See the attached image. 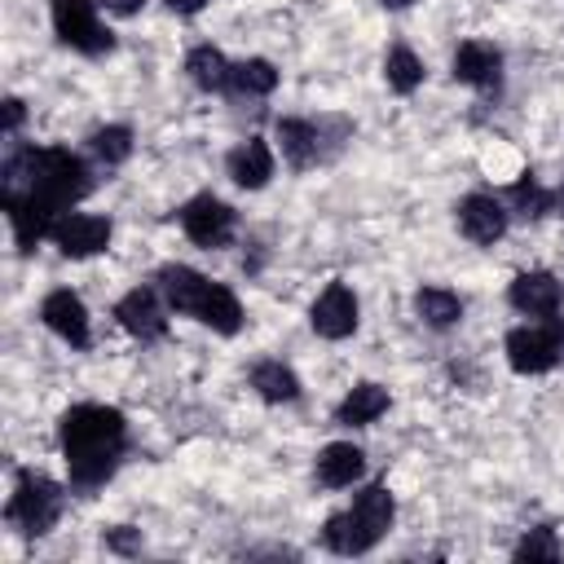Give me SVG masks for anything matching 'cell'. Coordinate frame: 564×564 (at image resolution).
Segmentation results:
<instances>
[{
	"label": "cell",
	"mask_w": 564,
	"mask_h": 564,
	"mask_svg": "<svg viewBox=\"0 0 564 564\" xmlns=\"http://www.w3.org/2000/svg\"><path fill=\"white\" fill-rule=\"evenodd\" d=\"M53 242H57L62 256H70V260L97 256V251H106V242H110V220H106V216H84V212L62 216V220L53 225Z\"/></svg>",
	"instance_id": "cell-6"
},
{
	"label": "cell",
	"mask_w": 564,
	"mask_h": 564,
	"mask_svg": "<svg viewBox=\"0 0 564 564\" xmlns=\"http://www.w3.org/2000/svg\"><path fill=\"white\" fill-rule=\"evenodd\" d=\"M115 317H119V326H123L128 335H137V339H159V335L167 330V317H163L159 291H150V286L128 291V295L119 300Z\"/></svg>",
	"instance_id": "cell-9"
},
{
	"label": "cell",
	"mask_w": 564,
	"mask_h": 564,
	"mask_svg": "<svg viewBox=\"0 0 564 564\" xmlns=\"http://www.w3.org/2000/svg\"><path fill=\"white\" fill-rule=\"evenodd\" d=\"M18 123H22V101H18V97H9V101H4V128H9V132H18Z\"/></svg>",
	"instance_id": "cell-31"
},
{
	"label": "cell",
	"mask_w": 564,
	"mask_h": 564,
	"mask_svg": "<svg viewBox=\"0 0 564 564\" xmlns=\"http://www.w3.org/2000/svg\"><path fill=\"white\" fill-rule=\"evenodd\" d=\"M383 79H388L392 93H414V88L423 84V62H419L410 48H392V53L383 57Z\"/></svg>",
	"instance_id": "cell-26"
},
{
	"label": "cell",
	"mask_w": 564,
	"mask_h": 564,
	"mask_svg": "<svg viewBox=\"0 0 564 564\" xmlns=\"http://www.w3.org/2000/svg\"><path fill=\"white\" fill-rule=\"evenodd\" d=\"M4 212H9V225H13V238H18L22 251H31L57 225V216L40 198H31V194H4Z\"/></svg>",
	"instance_id": "cell-11"
},
{
	"label": "cell",
	"mask_w": 564,
	"mask_h": 564,
	"mask_svg": "<svg viewBox=\"0 0 564 564\" xmlns=\"http://www.w3.org/2000/svg\"><path fill=\"white\" fill-rule=\"evenodd\" d=\"M88 145H93V154H97L106 167H115V163H123V159L132 154V132H128L123 123H110V128H97Z\"/></svg>",
	"instance_id": "cell-27"
},
{
	"label": "cell",
	"mask_w": 564,
	"mask_h": 564,
	"mask_svg": "<svg viewBox=\"0 0 564 564\" xmlns=\"http://www.w3.org/2000/svg\"><path fill=\"white\" fill-rule=\"evenodd\" d=\"M507 300L529 317H551L560 308V282L551 273H520L507 291Z\"/></svg>",
	"instance_id": "cell-14"
},
{
	"label": "cell",
	"mask_w": 564,
	"mask_h": 564,
	"mask_svg": "<svg viewBox=\"0 0 564 564\" xmlns=\"http://www.w3.org/2000/svg\"><path fill=\"white\" fill-rule=\"evenodd\" d=\"M414 313H419L427 326L445 330V326H454V322L463 317V304H458V295L445 291V286H423V291L414 295Z\"/></svg>",
	"instance_id": "cell-23"
},
{
	"label": "cell",
	"mask_w": 564,
	"mask_h": 564,
	"mask_svg": "<svg viewBox=\"0 0 564 564\" xmlns=\"http://www.w3.org/2000/svg\"><path fill=\"white\" fill-rule=\"evenodd\" d=\"M185 70H189V79L203 88V93H220V88H229V62H225V53L220 48H212V44H198L189 57H185Z\"/></svg>",
	"instance_id": "cell-19"
},
{
	"label": "cell",
	"mask_w": 564,
	"mask_h": 564,
	"mask_svg": "<svg viewBox=\"0 0 564 564\" xmlns=\"http://www.w3.org/2000/svg\"><path fill=\"white\" fill-rule=\"evenodd\" d=\"M322 542H326L335 555H361V551H370V546H375V538L357 524V516H352V511L330 516V520L322 524Z\"/></svg>",
	"instance_id": "cell-22"
},
{
	"label": "cell",
	"mask_w": 564,
	"mask_h": 564,
	"mask_svg": "<svg viewBox=\"0 0 564 564\" xmlns=\"http://www.w3.org/2000/svg\"><path fill=\"white\" fill-rule=\"evenodd\" d=\"M564 352V326L546 322V326H516L507 335V361L516 375H546Z\"/></svg>",
	"instance_id": "cell-3"
},
{
	"label": "cell",
	"mask_w": 564,
	"mask_h": 564,
	"mask_svg": "<svg viewBox=\"0 0 564 564\" xmlns=\"http://www.w3.org/2000/svg\"><path fill=\"white\" fill-rule=\"evenodd\" d=\"M454 75H458L463 84L489 93V88H498V79H502V53H498L494 44H485V40H467V44H458V53H454Z\"/></svg>",
	"instance_id": "cell-10"
},
{
	"label": "cell",
	"mask_w": 564,
	"mask_h": 564,
	"mask_svg": "<svg viewBox=\"0 0 564 564\" xmlns=\"http://www.w3.org/2000/svg\"><path fill=\"white\" fill-rule=\"evenodd\" d=\"M273 84H278V70L264 57H247L229 70V88H238L242 97H264V93H273Z\"/></svg>",
	"instance_id": "cell-25"
},
{
	"label": "cell",
	"mask_w": 564,
	"mask_h": 564,
	"mask_svg": "<svg viewBox=\"0 0 564 564\" xmlns=\"http://www.w3.org/2000/svg\"><path fill=\"white\" fill-rule=\"evenodd\" d=\"M229 176H234L242 189H260V185L273 176V150H269L260 137L242 141V145L229 154Z\"/></svg>",
	"instance_id": "cell-16"
},
{
	"label": "cell",
	"mask_w": 564,
	"mask_h": 564,
	"mask_svg": "<svg viewBox=\"0 0 564 564\" xmlns=\"http://www.w3.org/2000/svg\"><path fill=\"white\" fill-rule=\"evenodd\" d=\"M555 555H560V546H555L551 529H533V533L516 546V560H555Z\"/></svg>",
	"instance_id": "cell-29"
},
{
	"label": "cell",
	"mask_w": 564,
	"mask_h": 564,
	"mask_svg": "<svg viewBox=\"0 0 564 564\" xmlns=\"http://www.w3.org/2000/svg\"><path fill=\"white\" fill-rule=\"evenodd\" d=\"M40 317L70 348H88V313H84V300L75 291H48L40 304Z\"/></svg>",
	"instance_id": "cell-8"
},
{
	"label": "cell",
	"mask_w": 564,
	"mask_h": 564,
	"mask_svg": "<svg viewBox=\"0 0 564 564\" xmlns=\"http://www.w3.org/2000/svg\"><path fill=\"white\" fill-rule=\"evenodd\" d=\"M313 330L322 335V339H344V335H352L357 330V300H352V291L344 286V282H330L322 295H317V304H313Z\"/></svg>",
	"instance_id": "cell-7"
},
{
	"label": "cell",
	"mask_w": 564,
	"mask_h": 564,
	"mask_svg": "<svg viewBox=\"0 0 564 564\" xmlns=\"http://www.w3.org/2000/svg\"><path fill=\"white\" fill-rule=\"evenodd\" d=\"M511 203H516V212H520V216H542V212H551L555 194H546L533 176H524V181H516V185H511Z\"/></svg>",
	"instance_id": "cell-28"
},
{
	"label": "cell",
	"mask_w": 564,
	"mask_h": 564,
	"mask_svg": "<svg viewBox=\"0 0 564 564\" xmlns=\"http://www.w3.org/2000/svg\"><path fill=\"white\" fill-rule=\"evenodd\" d=\"M352 516H357V524L379 542L383 533H388V524H392V494L383 489V485H370V489H361L357 494V502L348 507Z\"/></svg>",
	"instance_id": "cell-21"
},
{
	"label": "cell",
	"mask_w": 564,
	"mask_h": 564,
	"mask_svg": "<svg viewBox=\"0 0 564 564\" xmlns=\"http://www.w3.org/2000/svg\"><path fill=\"white\" fill-rule=\"evenodd\" d=\"M101 4H106L110 13H119V18H128V13H137L145 0H101Z\"/></svg>",
	"instance_id": "cell-32"
},
{
	"label": "cell",
	"mask_w": 564,
	"mask_h": 564,
	"mask_svg": "<svg viewBox=\"0 0 564 564\" xmlns=\"http://www.w3.org/2000/svg\"><path fill=\"white\" fill-rule=\"evenodd\" d=\"M53 31L62 44H70L75 53H110V31L97 22V9L93 0H53Z\"/></svg>",
	"instance_id": "cell-4"
},
{
	"label": "cell",
	"mask_w": 564,
	"mask_h": 564,
	"mask_svg": "<svg viewBox=\"0 0 564 564\" xmlns=\"http://www.w3.org/2000/svg\"><path fill=\"white\" fill-rule=\"evenodd\" d=\"M278 141H282V159L291 167H308L317 159V128L304 119H278Z\"/></svg>",
	"instance_id": "cell-20"
},
{
	"label": "cell",
	"mask_w": 564,
	"mask_h": 564,
	"mask_svg": "<svg viewBox=\"0 0 564 564\" xmlns=\"http://www.w3.org/2000/svg\"><path fill=\"white\" fill-rule=\"evenodd\" d=\"M106 546H110V551H119V555H132V551H141V529L119 524V529H110V533H106Z\"/></svg>",
	"instance_id": "cell-30"
},
{
	"label": "cell",
	"mask_w": 564,
	"mask_h": 564,
	"mask_svg": "<svg viewBox=\"0 0 564 564\" xmlns=\"http://www.w3.org/2000/svg\"><path fill=\"white\" fill-rule=\"evenodd\" d=\"M361 471H366V454H361L357 445H348V441H335V445H326V449L317 454V480L330 485V489L352 485Z\"/></svg>",
	"instance_id": "cell-15"
},
{
	"label": "cell",
	"mask_w": 564,
	"mask_h": 564,
	"mask_svg": "<svg viewBox=\"0 0 564 564\" xmlns=\"http://www.w3.org/2000/svg\"><path fill=\"white\" fill-rule=\"evenodd\" d=\"M379 4H388V9H405L410 0H379Z\"/></svg>",
	"instance_id": "cell-34"
},
{
	"label": "cell",
	"mask_w": 564,
	"mask_h": 564,
	"mask_svg": "<svg viewBox=\"0 0 564 564\" xmlns=\"http://www.w3.org/2000/svg\"><path fill=\"white\" fill-rule=\"evenodd\" d=\"M167 9H176V13H198L203 0H167Z\"/></svg>",
	"instance_id": "cell-33"
},
{
	"label": "cell",
	"mask_w": 564,
	"mask_h": 564,
	"mask_svg": "<svg viewBox=\"0 0 564 564\" xmlns=\"http://www.w3.org/2000/svg\"><path fill=\"white\" fill-rule=\"evenodd\" d=\"M251 388L264 397V401H295L300 397V379L282 366V361H260L251 370Z\"/></svg>",
	"instance_id": "cell-24"
},
{
	"label": "cell",
	"mask_w": 564,
	"mask_h": 564,
	"mask_svg": "<svg viewBox=\"0 0 564 564\" xmlns=\"http://www.w3.org/2000/svg\"><path fill=\"white\" fill-rule=\"evenodd\" d=\"M194 317L203 322V326H212V330H220V335H234L238 326H242V308H238V300H234V291H225V286H207L203 291V300H198V308H194Z\"/></svg>",
	"instance_id": "cell-17"
},
{
	"label": "cell",
	"mask_w": 564,
	"mask_h": 564,
	"mask_svg": "<svg viewBox=\"0 0 564 564\" xmlns=\"http://www.w3.org/2000/svg\"><path fill=\"white\" fill-rule=\"evenodd\" d=\"M128 441V423L110 405H70L62 414V454L75 489H97L115 471Z\"/></svg>",
	"instance_id": "cell-1"
},
{
	"label": "cell",
	"mask_w": 564,
	"mask_h": 564,
	"mask_svg": "<svg viewBox=\"0 0 564 564\" xmlns=\"http://www.w3.org/2000/svg\"><path fill=\"white\" fill-rule=\"evenodd\" d=\"M458 229L471 238V242H498L502 229H507V212L498 198L489 194H467L458 203Z\"/></svg>",
	"instance_id": "cell-12"
},
{
	"label": "cell",
	"mask_w": 564,
	"mask_h": 564,
	"mask_svg": "<svg viewBox=\"0 0 564 564\" xmlns=\"http://www.w3.org/2000/svg\"><path fill=\"white\" fill-rule=\"evenodd\" d=\"M181 229L189 234V242H198L207 251L212 247H225L234 238V207H225L212 194H198V198H189L181 207Z\"/></svg>",
	"instance_id": "cell-5"
},
{
	"label": "cell",
	"mask_w": 564,
	"mask_h": 564,
	"mask_svg": "<svg viewBox=\"0 0 564 564\" xmlns=\"http://www.w3.org/2000/svg\"><path fill=\"white\" fill-rule=\"evenodd\" d=\"M207 286L212 282L198 269H189V264H163L159 269V291H163L167 308H176V313H189L194 317V308H198V300H203Z\"/></svg>",
	"instance_id": "cell-13"
},
{
	"label": "cell",
	"mask_w": 564,
	"mask_h": 564,
	"mask_svg": "<svg viewBox=\"0 0 564 564\" xmlns=\"http://www.w3.org/2000/svg\"><path fill=\"white\" fill-rule=\"evenodd\" d=\"M383 410H388V392H383L379 383H357V388L339 401L335 419H339L344 427H361V423H375Z\"/></svg>",
	"instance_id": "cell-18"
},
{
	"label": "cell",
	"mask_w": 564,
	"mask_h": 564,
	"mask_svg": "<svg viewBox=\"0 0 564 564\" xmlns=\"http://www.w3.org/2000/svg\"><path fill=\"white\" fill-rule=\"evenodd\" d=\"M22 533H48L62 516V489L40 476V471H22L18 485H13V498H9V511H4Z\"/></svg>",
	"instance_id": "cell-2"
}]
</instances>
